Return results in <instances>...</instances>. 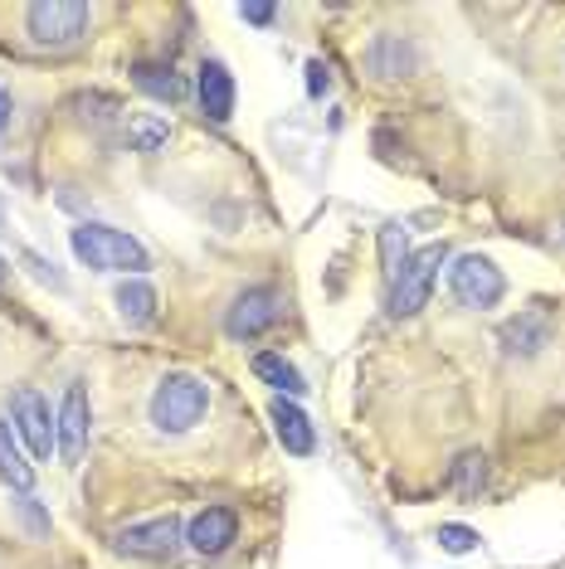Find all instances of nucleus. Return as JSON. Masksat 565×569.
<instances>
[{
    "label": "nucleus",
    "instance_id": "f257e3e1",
    "mask_svg": "<svg viewBox=\"0 0 565 569\" xmlns=\"http://www.w3.org/2000/svg\"><path fill=\"white\" fill-rule=\"evenodd\" d=\"M73 243V258L98 273H147V249L122 234V229H108V224H79L69 234Z\"/></svg>",
    "mask_w": 565,
    "mask_h": 569
},
{
    "label": "nucleus",
    "instance_id": "f03ea898",
    "mask_svg": "<svg viewBox=\"0 0 565 569\" xmlns=\"http://www.w3.org/2000/svg\"><path fill=\"white\" fill-rule=\"evenodd\" d=\"M210 409V385L200 380V375H166L157 385V395H151V423H157L161 433H186L200 423V413Z\"/></svg>",
    "mask_w": 565,
    "mask_h": 569
},
{
    "label": "nucleus",
    "instance_id": "7ed1b4c3",
    "mask_svg": "<svg viewBox=\"0 0 565 569\" xmlns=\"http://www.w3.org/2000/svg\"><path fill=\"white\" fill-rule=\"evenodd\" d=\"M93 24V10L83 0H40V6L24 10V30L40 49H69L79 44Z\"/></svg>",
    "mask_w": 565,
    "mask_h": 569
},
{
    "label": "nucleus",
    "instance_id": "20e7f679",
    "mask_svg": "<svg viewBox=\"0 0 565 569\" xmlns=\"http://www.w3.org/2000/svg\"><path fill=\"white\" fill-rule=\"evenodd\" d=\"M10 419H16V433L24 438L34 462H49V452H59V413H49V399L40 390H16L10 395Z\"/></svg>",
    "mask_w": 565,
    "mask_h": 569
},
{
    "label": "nucleus",
    "instance_id": "39448f33",
    "mask_svg": "<svg viewBox=\"0 0 565 569\" xmlns=\"http://www.w3.org/2000/svg\"><path fill=\"white\" fill-rule=\"evenodd\" d=\"M448 249L444 243H429V249H419L409 263L400 268V278L390 282V317H415L424 302H429L434 292V278H439Z\"/></svg>",
    "mask_w": 565,
    "mask_h": 569
},
{
    "label": "nucleus",
    "instance_id": "423d86ee",
    "mask_svg": "<svg viewBox=\"0 0 565 569\" xmlns=\"http://www.w3.org/2000/svg\"><path fill=\"white\" fill-rule=\"evenodd\" d=\"M448 288H454V297L464 307H473V312H483V307H497L507 292V278L497 273L487 258L478 253H464L454 268H448Z\"/></svg>",
    "mask_w": 565,
    "mask_h": 569
},
{
    "label": "nucleus",
    "instance_id": "0eeeda50",
    "mask_svg": "<svg viewBox=\"0 0 565 569\" xmlns=\"http://www.w3.org/2000/svg\"><path fill=\"white\" fill-rule=\"evenodd\" d=\"M278 317H282V297L274 288H249L235 307H229L225 331L235 336V341H259V336L274 327Z\"/></svg>",
    "mask_w": 565,
    "mask_h": 569
},
{
    "label": "nucleus",
    "instance_id": "6e6552de",
    "mask_svg": "<svg viewBox=\"0 0 565 569\" xmlns=\"http://www.w3.org/2000/svg\"><path fill=\"white\" fill-rule=\"evenodd\" d=\"M176 546H181V521H176V516H151V521L118 530V550L147 555V560H161V555H171Z\"/></svg>",
    "mask_w": 565,
    "mask_h": 569
},
{
    "label": "nucleus",
    "instance_id": "1a4fd4ad",
    "mask_svg": "<svg viewBox=\"0 0 565 569\" xmlns=\"http://www.w3.org/2000/svg\"><path fill=\"white\" fill-rule=\"evenodd\" d=\"M88 423H93L88 390L83 385H69V395H63V405H59V458L69 462V468L83 458V448H88Z\"/></svg>",
    "mask_w": 565,
    "mask_h": 569
},
{
    "label": "nucleus",
    "instance_id": "9d476101",
    "mask_svg": "<svg viewBox=\"0 0 565 569\" xmlns=\"http://www.w3.org/2000/svg\"><path fill=\"white\" fill-rule=\"evenodd\" d=\"M239 540V516L229 507H205L196 521L186 526V546L196 555H225Z\"/></svg>",
    "mask_w": 565,
    "mask_h": 569
},
{
    "label": "nucleus",
    "instance_id": "9b49d317",
    "mask_svg": "<svg viewBox=\"0 0 565 569\" xmlns=\"http://www.w3.org/2000/svg\"><path fill=\"white\" fill-rule=\"evenodd\" d=\"M268 419H274V433H278V443L293 452V458H307V452L317 448V433H313V423H307V413L293 405V399H274L268 405Z\"/></svg>",
    "mask_w": 565,
    "mask_h": 569
},
{
    "label": "nucleus",
    "instance_id": "f8f14e48",
    "mask_svg": "<svg viewBox=\"0 0 565 569\" xmlns=\"http://www.w3.org/2000/svg\"><path fill=\"white\" fill-rule=\"evenodd\" d=\"M196 93H200L205 118L229 122V112H235V79H229L225 63H215V59L205 63V69H200V83H196Z\"/></svg>",
    "mask_w": 565,
    "mask_h": 569
},
{
    "label": "nucleus",
    "instance_id": "ddd939ff",
    "mask_svg": "<svg viewBox=\"0 0 565 569\" xmlns=\"http://www.w3.org/2000/svg\"><path fill=\"white\" fill-rule=\"evenodd\" d=\"M503 346L512 356H536L551 346V317L546 312H522L503 327Z\"/></svg>",
    "mask_w": 565,
    "mask_h": 569
},
{
    "label": "nucleus",
    "instance_id": "4468645a",
    "mask_svg": "<svg viewBox=\"0 0 565 569\" xmlns=\"http://www.w3.org/2000/svg\"><path fill=\"white\" fill-rule=\"evenodd\" d=\"M366 63L380 73V79H400V73H409L415 69V49L409 44H400L395 34H380L376 44H370V54H366Z\"/></svg>",
    "mask_w": 565,
    "mask_h": 569
},
{
    "label": "nucleus",
    "instance_id": "2eb2a0df",
    "mask_svg": "<svg viewBox=\"0 0 565 569\" xmlns=\"http://www.w3.org/2000/svg\"><path fill=\"white\" fill-rule=\"evenodd\" d=\"M118 312H122V321H132V327H147V321L157 317V288L141 282V278L122 282L118 288Z\"/></svg>",
    "mask_w": 565,
    "mask_h": 569
},
{
    "label": "nucleus",
    "instance_id": "dca6fc26",
    "mask_svg": "<svg viewBox=\"0 0 565 569\" xmlns=\"http://www.w3.org/2000/svg\"><path fill=\"white\" fill-rule=\"evenodd\" d=\"M0 477H6L16 491H30L34 487V468L24 462V452H20L16 429H10V423H0Z\"/></svg>",
    "mask_w": 565,
    "mask_h": 569
},
{
    "label": "nucleus",
    "instance_id": "f3484780",
    "mask_svg": "<svg viewBox=\"0 0 565 569\" xmlns=\"http://www.w3.org/2000/svg\"><path fill=\"white\" fill-rule=\"evenodd\" d=\"M254 375L259 380H268L278 395H288V399H298V395H307V385H303V375L288 366L282 356H274V351H264V356H254Z\"/></svg>",
    "mask_w": 565,
    "mask_h": 569
},
{
    "label": "nucleus",
    "instance_id": "a211bd4d",
    "mask_svg": "<svg viewBox=\"0 0 565 569\" xmlns=\"http://www.w3.org/2000/svg\"><path fill=\"white\" fill-rule=\"evenodd\" d=\"M137 88L161 102H181L186 98V79L176 69H157V63H137Z\"/></svg>",
    "mask_w": 565,
    "mask_h": 569
},
{
    "label": "nucleus",
    "instance_id": "6ab92c4d",
    "mask_svg": "<svg viewBox=\"0 0 565 569\" xmlns=\"http://www.w3.org/2000/svg\"><path fill=\"white\" fill-rule=\"evenodd\" d=\"M483 487H487V458L483 452H464V458L454 462V491L464 501H478Z\"/></svg>",
    "mask_w": 565,
    "mask_h": 569
},
{
    "label": "nucleus",
    "instance_id": "aec40b11",
    "mask_svg": "<svg viewBox=\"0 0 565 569\" xmlns=\"http://www.w3.org/2000/svg\"><path fill=\"white\" fill-rule=\"evenodd\" d=\"M405 263H409V234H405L400 224H385L380 229V273L395 282Z\"/></svg>",
    "mask_w": 565,
    "mask_h": 569
},
{
    "label": "nucleus",
    "instance_id": "412c9836",
    "mask_svg": "<svg viewBox=\"0 0 565 569\" xmlns=\"http://www.w3.org/2000/svg\"><path fill=\"white\" fill-rule=\"evenodd\" d=\"M439 550H448V555L478 550V530H468V526H439Z\"/></svg>",
    "mask_w": 565,
    "mask_h": 569
},
{
    "label": "nucleus",
    "instance_id": "4be33fe9",
    "mask_svg": "<svg viewBox=\"0 0 565 569\" xmlns=\"http://www.w3.org/2000/svg\"><path fill=\"white\" fill-rule=\"evenodd\" d=\"M132 137H137V147H141V151H157L161 141H166V122H157V118H141V122L132 127Z\"/></svg>",
    "mask_w": 565,
    "mask_h": 569
},
{
    "label": "nucleus",
    "instance_id": "5701e85b",
    "mask_svg": "<svg viewBox=\"0 0 565 569\" xmlns=\"http://www.w3.org/2000/svg\"><path fill=\"white\" fill-rule=\"evenodd\" d=\"M24 268H30V273L40 278V282H49L54 292H63V273H54V263H44L40 253H24Z\"/></svg>",
    "mask_w": 565,
    "mask_h": 569
},
{
    "label": "nucleus",
    "instance_id": "b1692460",
    "mask_svg": "<svg viewBox=\"0 0 565 569\" xmlns=\"http://www.w3.org/2000/svg\"><path fill=\"white\" fill-rule=\"evenodd\" d=\"M327 88H331V73H327V63H323V59H313V63H307V93H313V98H323Z\"/></svg>",
    "mask_w": 565,
    "mask_h": 569
},
{
    "label": "nucleus",
    "instance_id": "393cba45",
    "mask_svg": "<svg viewBox=\"0 0 565 569\" xmlns=\"http://www.w3.org/2000/svg\"><path fill=\"white\" fill-rule=\"evenodd\" d=\"M239 16L249 20V24H274V16H278V10H274V6H244Z\"/></svg>",
    "mask_w": 565,
    "mask_h": 569
},
{
    "label": "nucleus",
    "instance_id": "a878e982",
    "mask_svg": "<svg viewBox=\"0 0 565 569\" xmlns=\"http://www.w3.org/2000/svg\"><path fill=\"white\" fill-rule=\"evenodd\" d=\"M10 112H16V102H10V93H6V88H0V132H6V127H10Z\"/></svg>",
    "mask_w": 565,
    "mask_h": 569
},
{
    "label": "nucleus",
    "instance_id": "bb28decb",
    "mask_svg": "<svg viewBox=\"0 0 565 569\" xmlns=\"http://www.w3.org/2000/svg\"><path fill=\"white\" fill-rule=\"evenodd\" d=\"M0 278H6V258H0Z\"/></svg>",
    "mask_w": 565,
    "mask_h": 569
}]
</instances>
